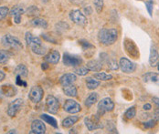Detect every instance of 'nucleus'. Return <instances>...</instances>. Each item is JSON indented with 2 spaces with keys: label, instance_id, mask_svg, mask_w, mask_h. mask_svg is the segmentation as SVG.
<instances>
[{
  "label": "nucleus",
  "instance_id": "obj_1",
  "mask_svg": "<svg viewBox=\"0 0 159 134\" xmlns=\"http://www.w3.org/2000/svg\"><path fill=\"white\" fill-rule=\"evenodd\" d=\"M25 39L28 47L30 48L33 53L37 55L43 56L46 53V48L42 45L41 39L39 37L33 36L30 32H27L25 35Z\"/></svg>",
  "mask_w": 159,
  "mask_h": 134
},
{
  "label": "nucleus",
  "instance_id": "obj_2",
  "mask_svg": "<svg viewBox=\"0 0 159 134\" xmlns=\"http://www.w3.org/2000/svg\"><path fill=\"white\" fill-rule=\"evenodd\" d=\"M118 37V32L115 28H102L99 31L98 38L105 46L112 45Z\"/></svg>",
  "mask_w": 159,
  "mask_h": 134
},
{
  "label": "nucleus",
  "instance_id": "obj_3",
  "mask_svg": "<svg viewBox=\"0 0 159 134\" xmlns=\"http://www.w3.org/2000/svg\"><path fill=\"white\" fill-rule=\"evenodd\" d=\"M2 44L5 47L15 49V50H22L23 49V45L20 42V40L18 38H16V37H13L11 35H5L2 37Z\"/></svg>",
  "mask_w": 159,
  "mask_h": 134
},
{
  "label": "nucleus",
  "instance_id": "obj_4",
  "mask_svg": "<svg viewBox=\"0 0 159 134\" xmlns=\"http://www.w3.org/2000/svg\"><path fill=\"white\" fill-rule=\"evenodd\" d=\"M100 117L101 116L96 114V115H93V117H86L84 119V123L90 132L103 128V124L100 121Z\"/></svg>",
  "mask_w": 159,
  "mask_h": 134
},
{
  "label": "nucleus",
  "instance_id": "obj_5",
  "mask_svg": "<svg viewBox=\"0 0 159 134\" xmlns=\"http://www.w3.org/2000/svg\"><path fill=\"white\" fill-rule=\"evenodd\" d=\"M114 109V103L110 98H104L99 102L98 104V112L97 114L99 116L103 115L105 112H109L113 110Z\"/></svg>",
  "mask_w": 159,
  "mask_h": 134
},
{
  "label": "nucleus",
  "instance_id": "obj_6",
  "mask_svg": "<svg viewBox=\"0 0 159 134\" xmlns=\"http://www.w3.org/2000/svg\"><path fill=\"white\" fill-rule=\"evenodd\" d=\"M70 20L80 27H84L87 25V18L84 16V14H82L81 11H80L79 9H75L70 11Z\"/></svg>",
  "mask_w": 159,
  "mask_h": 134
},
{
  "label": "nucleus",
  "instance_id": "obj_7",
  "mask_svg": "<svg viewBox=\"0 0 159 134\" xmlns=\"http://www.w3.org/2000/svg\"><path fill=\"white\" fill-rule=\"evenodd\" d=\"M46 110L51 114H57L60 110V102L51 95H48L46 98Z\"/></svg>",
  "mask_w": 159,
  "mask_h": 134
},
{
  "label": "nucleus",
  "instance_id": "obj_8",
  "mask_svg": "<svg viewBox=\"0 0 159 134\" xmlns=\"http://www.w3.org/2000/svg\"><path fill=\"white\" fill-rule=\"evenodd\" d=\"M43 94H44V91H43V89L41 87H39V86H33L30 89V90L29 99L33 103H39V101L42 100Z\"/></svg>",
  "mask_w": 159,
  "mask_h": 134
},
{
  "label": "nucleus",
  "instance_id": "obj_9",
  "mask_svg": "<svg viewBox=\"0 0 159 134\" xmlns=\"http://www.w3.org/2000/svg\"><path fill=\"white\" fill-rule=\"evenodd\" d=\"M64 111L70 114H76L81 110V107L77 101L73 100H66L63 105Z\"/></svg>",
  "mask_w": 159,
  "mask_h": 134
},
{
  "label": "nucleus",
  "instance_id": "obj_10",
  "mask_svg": "<svg viewBox=\"0 0 159 134\" xmlns=\"http://www.w3.org/2000/svg\"><path fill=\"white\" fill-rule=\"evenodd\" d=\"M63 63L65 66L68 67H77L82 63V59L80 57L65 53L63 55Z\"/></svg>",
  "mask_w": 159,
  "mask_h": 134
},
{
  "label": "nucleus",
  "instance_id": "obj_11",
  "mask_svg": "<svg viewBox=\"0 0 159 134\" xmlns=\"http://www.w3.org/2000/svg\"><path fill=\"white\" fill-rule=\"evenodd\" d=\"M119 67L125 73H133L136 69V64L132 62L126 58H121L119 62Z\"/></svg>",
  "mask_w": 159,
  "mask_h": 134
},
{
  "label": "nucleus",
  "instance_id": "obj_12",
  "mask_svg": "<svg viewBox=\"0 0 159 134\" xmlns=\"http://www.w3.org/2000/svg\"><path fill=\"white\" fill-rule=\"evenodd\" d=\"M23 105V100L22 99H16L11 103H9L7 113L9 117L13 118L16 115V113L20 110L21 107Z\"/></svg>",
  "mask_w": 159,
  "mask_h": 134
},
{
  "label": "nucleus",
  "instance_id": "obj_13",
  "mask_svg": "<svg viewBox=\"0 0 159 134\" xmlns=\"http://www.w3.org/2000/svg\"><path fill=\"white\" fill-rule=\"evenodd\" d=\"M45 132H46L45 124L39 119H35L31 124V132H30V133L44 134Z\"/></svg>",
  "mask_w": 159,
  "mask_h": 134
},
{
  "label": "nucleus",
  "instance_id": "obj_14",
  "mask_svg": "<svg viewBox=\"0 0 159 134\" xmlns=\"http://www.w3.org/2000/svg\"><path fill=\"white\" fill-rule=\"evenodd\" d=\"M125 48L126 52L130 56H132L134 58H137V57L139 55V52H138V49L136 48V46L134 45V43L133 41L126 39L125 41Z\"/></svg>",
  "mask_w": 159,
  "mask_h": 134
},
{
  "label": "nucleus",
  "instance_id": "obj_15",
  "mask_svg": "<svg viewBox=\"0 0 159 134\" xmlns=\"http://www.w3.org/2000/svg\"><path fill=\"white\" fill-rule=\"evenodd\" d=\"M45 60L46 62H48L49 64H57L59 63L60 59H61V54L58 50H51L50 52H48V54H47L45 56Z\"/></svg>",
  "mask_w": 159,
  "mask_h": 134
},
{
  "label": "nucleus",
  "instance_id": "obj_16",
  "mask_svg": "<svg viewBox=\"0 0 159 134\" xmlns=\"http://www.w3.org/2000/svg\"><path fill=\"white\" fill-rule=\"evenodd\" d=\"M77 78H76V75L73 74V73H67V74H64L61 77L60 79V83L62 87L65 86H68V85H70V84H73L76 81Z\"/></svg>",
  "mask_w": 159,
  "mask_h": 134
},
{
  "label": "nucleus",
  "instance_id": "obj_17",
  "mask_svg": "<svg viewBox=\"0 0 159 134\" xmlns=\"http://www.w3.org/2000/svg\"><path fill=\"white\" fill-rule=\"evenodd\" d=\"M143 80L146 83H153L159 85V73L147 72L143 76Z\"/></svg>",
  "mask_w": 159,
  "mask_h": 134
},
{
  "label": "nucleus",
  "instance_id": "obj_18",
  "mask_svg": "<svg viewBox=\"0 0 159 134\" xmlns=\"http://www.w3.org/2000/svg\"><path fill=\"white\" fill-rule=\"evenodd\" d=\"M25 12V9L22 6H14L10 11V15L14 17V21L16 24H19L21 22V15Z\"/></svg>",
  "mask_w": 159,
  "mask_h": 134
},
{
  "label": "nucleus",
  "instance_id": "obj_19",
  "mask_svg": "<svg viewBox=\"0 0 159 134\" xmlns=\"http://www.w3.org/2000/svg\"><path fill=\"white\" fill-rule=\"evenodd\" d=\"M149 64L153 67H157L159 64V54L156 49H151L150 50V56H149Z\"/></svg>",
  "mask_w": 159,
  "mask_h": 134
},
{
  "label": "nucleus",
  "instance_id": "obj_20",
  "mask_svg": "<svg viewBox=\"0 0 159 134\" xmlns=\"http://www.w3.org/2000/svg\"><path fill=\"white\" fill-rule=\"evenodd\" d=\"M2 89H3V92H4V95L6 97H13L16 94V89L15 86L13 85H3L2 87Z\"/></svg>",
  "mask_w": 159,
  "mask_h": 134
},
{
  "label": "nucleus",
  "instance_id": "obj_21",
  "mask_svg": "<svg viewBox=\"0 0 159 134\" xmlns=\"http://www.w3.org/2000/svg\"><path fill=\"white\" fill-rule=\"evenodd\" d=\"M86 67L92 71H100L102 67V62L99 60H95V59L90 60L89 62H87Z\"/></svg>",
  "mask_w": 159,
  "mask_h": 134
},
{
  "label": "nucleus",
  "instance_id": "obj_22",
  "mask_svg": "<svg viewBox=\"0 0 159 134\" xmlns=\"http://www.w3.org/2000/svg\"><path fill=\"white\" fill-rule=\"evenodd\" d=\"M14 74L16 75V76H20V77H22V78H27L28 75H29V69H28V67H26L25 65L19 64V65H17L16 68H15Z\"/></svg>",
  "mask_w": 159,
  "mask_h": 134
},
{
  "label": "nucleus",
  "instance_id": "obj_23",
  "mask_svg": "<svg viewBox=\"0 0 159 134\" xmlns=\"http://www.w3.org/2000/svg\"><path fill=\"white\" fill-rule=\"evenodd\" d=\"M79 119L80 118L78 116H70V117L65 118L62 121V127L66 129L72 127L79 120Z\"/></svg>",
  "mask_w": 159,
  "mask_h": 134
},
{
  "label": "nucleus",
  "instance_id": "obj_24",
  "mask_svg": "<svg viewBox=\"0 0 159 134\" xmlns=\"http://www.w3.org/2000/svg\"><path fill=\"white\" fill-rule=\"evenodd\" d=\"M63 91L64 93H65V95L68 96V97L74 98V97L77 96V89H76V87H75L74 85H72V84L63 87Z\"/></svg>",
  "mask_w": 159,
  "mask_h": 134
},
{
  "label": "nucleus",
  "instance_id": "obj_25",
  "mask_svg": "<svg viewBox=\"0 0 159 134\" xmlns=\"http://www.w3.org/2000/svg\"><path fill=\"white\" fill-rule=\"evenodd\" d=\"M32 26L36 27V28H48V23L46 20L39 18V17H36L31 21Z\"/></svg>",
  "mask_w": 159,
  "mask_h": 134
},
{
  "label": "nucleus",
  "instance_id": "obj_26",
  "mask_svg": "<svg viewBox=\"0 0 159 134\" xmlns=\"http://www.w3.org/2000/svg\"><path fill=\"white\" fill-rule=\"evenodd\" d=\"M98 101V94L96 92H93L90 94V96L85 101V106L87 108H91L93 105H94Z\"/></svg>",
  "mask_w": 159,
  "mask_h": 134
},
{
  "label": "nucleus",
  "instance_id": "obj_27",
  "mask_svg": "<svg viewBox=\"0 0 159 134\" xmlns=\"http://www.w3.org/2000/svg\"><path fill=\"white\" fill-rule=\"evenodd\" d=\"M100 81L99 80H93L92 77H89L86 79V86H87V89H97L99 86H100Z\"/></svg>",
  "mask_w": 159,
  "mask_h": 134
},
{
  "label": "nucleus",
  "instance_id": "obj_28",
  "mask_svg": "<svg viewBox=\"0 0 159 134\" xmlns=\"http://www.w3.org/2000/svg\"><path fill=\"white\" fill-rule=\"evenodd\" d=\"M40 118H41V119H43L45 122H47L48 123L49 125H51L53 128H55V129H58V123H57V120L54 119L53 117H50V116H48L47 114H41L40 115Z\"/></svg>",
  "mask_w": 159,
  "mask_h": 134
},
{
  "label": "nucleus",
  "instance_id": "obj_29",
  "mask_svg": "<svg viewBox=\"0 0 159 134\" xmlns=\"http://www.w3.org/2000/svg\"><path fill=\"white\" fill-rule=\"evenodd\" d=\"M93 77L98 80H102V81H107V80H111L112 79V76L111 74H106L104 72H98L93 74Z\"/></svg>",
  "mask_w": 159,
  "mask_h": 134
},
{
  "label": "nucleus",
  "instance_id": "obj_30",
  "mask_svg": "<svg viewBox=\"0 0 159 134\" xmlns=\"http://www.w3.org/2000/svg\"><path fill=\"white\" fill-rule=\"evenodd\" d=\"M10 58L9 52L6 50H0V64H6L8 62Z\"/></svg>",
  "mask_w": 159,
  "mask_h": 134
},
{
  "label": "nucleus",
  "instance_id": "obj_31",
  "mask_svg": "<svg viewBox=\"0 0 159 134\" xmlns=\"http://www.w3.org/2000/svg\"><path fill=\"white\" fill-rule=\"evenodd\" d=\"M105 62H107V66L108 67L111 69V70H117L118 68H119V64L117 63V61L115 60V59H112V58H109V57L107 58V59H106V61Z\"/></svg>",
  "mask_w": 159,
  "mask_h": 134
},
{
  "label": "nucleus",
  "instance_id": "obj_32",
  "mask_svg": "<svg viewBox=\"0 0 159 134\" xmlns=\"http://www.w3.org/2000/svg\"><path fill=\"white\" fill-rule=\"evenodd\" d=\"M125 118L128 119H134V116L136 115V109L135 107H131L130 109H128L127 110L125 111Z\"/></svg>",
  "mask_w": 159,
  "mask_h": 134
},
{
  "label": "nucleus",
  "instance_id": "obj_33",
  "mask_svg": "<svg viewBox=\"0 0 159 134\" xmlns=\"http://www.w3.org/2000/svg\"><path fill=\"white\" fill-rule=\"evenodd\" d=\"M74 72L77 74V75H80V76H85L89 73V69L86 67H76L74 69Z\"/></svg>",
  "mask_w": 159,
  "mask_h": 134
},
{
  "label": "nucleus",
  "instance_id": "obj_34",
  "mask_svg": "<svg viewBox=\"0 0 159 134\" xmlns=\"http://www.w3.org/2000/svg\"><path fill=\"white\" fill-rule=\"evenodd\" d=\"M93 4L97 13H101L103 8V0H93Z\"/></svg>",
  "mask_w": 159,
  "mask_h": 134
},
{
  "label": "nucleus",
  "instance_id": "obj_35",
  "mask_svg": "<svg viewBox=\"0 0 159 134\" xmlns=\"http://www.w3.org/2000/svg\"><path fill=\"white\" fill-rule=\"evenodd\" d=\"M9 14V9L7 6H0V20L4 19Z\"/></svg>",
  "mask_w": 159,
  "mask_h": 134
},
{
  "label": "nucleus",
  "instance_id": "obj_36",
  "mask_svg": "<svg viewBox=\"0 0 159 134\" xmlns=\"http://www.w3.org/2000/svg\"><path fill=\"white\" fill-rule=\"evenodd\" d=\"M157 125V120L156 119H150L148 121L143 122V127L145 129H152Z\"/></svg>",
  "mask_w": 159,
  "mask_h": 134
},
{
  "label": "nucleus",
  "instance_id": "obj_37",
  "mask_svg": "<svg viewBox=\"0 0 159 134\" xmlns=\"http://www.w3.org/2000/svg\"><path fill=\"white\" fill-rule=\"evenodd\" d=\"M39 13V10L36 6H30L28 10V14L27 15H30V16H35V15H38Z\"/></svg>",
  "mask_w": 159,
  "mask_h": 134
},
{
  "label": "nucleus",
  "instance_id": "obj_38",
  "mask_svg": "<svg viewBox=\"0 0 159 134\" xmlns=\"http://www.w3.org/2000/svg\"><path fill=\"white\" fill-rule=\"evenodd\" d=\"M145 6H146V9H147V11H148L150 17H152V15H153V3H152L151 1L146 2V3H145Z\"/></svg>",
  "mask_w": 159,
  "mask_h": 134
},
{
  "label": "nucleus",
  "instance_id": "obj_39",
  "mask_svg": "<svg viewBox=\"0 0 159 134\" xmlns=\"http://www.w3.org/2000/svg\"><path fill=\"white\" fill-rule=\"evenodd\" d=\"M70 3H72L73 5H75V6H80V5H82L83 4V2L85 1V0H69Z\"/></svg>",
  "mask_w": 159,
  "mask_h": 134
},
{
  "label": "nucleus",
  "instance_id": "obj_40",
  "mask_svg": "<svg viewBox=\"0 0 159 134\" xmlns=\"http://www.w3.org/2000/svg\"><path fill=\"white\" fill-rule=\"evenodd\" d=\"M20 78H21L20 76H16V84H17L18 86H22V85H23L24 87H26V86H27V83H26V82H23V81L20 80Z\"/></svg>",
  "mask_w": 159,
  "mask_h": 134
},
{
  "label": "nucleus",
  "instance_id": "obj_41",
  "mask_svg": "<svg viewBox=\"0 0 159 134\" xmlns=\"http://www.w3.org/2000/svg\"><path fill=\"white\" fill-rule=\"evenodd\" d=\"M152 101H153V102L155 103V105H156L157 109V110H159V98L154 97V98L152 99Z\"/></svg>",
  "mask_w": 159,
  "mask_h": 134
},
{
  "label": "nucleus",
  "instance_id": "obj_42",
  "mask_svg": "<svg viewBox=\"0 0 159 134\" xmlns=\"http://www.w3.org/2000/svg\"><path fill=\"white\" fill-rule=\"evenodd\" d=\"M152 109V106H151V104H149V103H146V104H144L143 105V110H150Z\"/></svg>",
  "mask_w": 159,
  "mask_h": 134
},
{
  "label": "nucleus",
  "instance_id": "obj_43",
  "mask_svg": "<svg viewBox=\"0 0 159 134\" xmlns=\"http://www.w3.org/2000/svg\"><path fill=\"white\" fill-rule=\"evenodd\" d=\"M5 77H6V74L2 70H0V82H2L5 80Z\"/></svg>",
  "mask_w": 159,
  "mask_h": 134
},
{
  "label": "nucleus",
  "instance_id": "obj_44",
  "mask_svg": "<svg viewBox=\"0 0 159 134\" xmlns=\"http://www.w3.org/2000/svg\"><path fill=\"white\" fill-rule=\"evenodd\" d=\"M48 67H49V66L48 65V63H45V62H44V63L41 64V68L44 69V70H45V69H48Z\"/></svg>",
  "mask_w": 159,
  "mask_h": 134
},
{
  "label": "nucleus",
  "instance_id": "obj_45",
  "mask_svg": "<svg viewBox=\"0 0 159 134\" xmlns=\"http://www.w3.org/2000/svg\"><path fill=\"white\" fill-rule=\"evenodd\" d=\"M4 97H5V95H4L3 89H2V88L0 87V100H2V99H3Z\"/></svg>",
  "mask_w": 159,
  "mask_h": 134
},
{
  "label": "nucleus",
  "instance_id": "obj_46",
  "mask_svg": "<svg viewBox=\"0 0 159 134\" xmlns=\"http://www.w3.org/2000/svg\"><path fill=\"white\" fill-rule=\"evenodd\" d=\"M7 133H16V132L15 131V130H11L10 132H8Z\"/></svg>",
  "mask_w": 159,
  "mask_h": 134
},
{
  "label": "nucleus",
  "instance_id": "obj_47",
  "mask_svg": "<svg viewBox=\"0 0 159 134\" xmlns=\"http://www.w3.org/2000/svg\"><path fill=\"white\" fill-rule=\"evenodd\" d=\"M157 68H158V70H159V64H158V65H157Z\"/></svg>",
  "mask_w": 159,
  "mask_h": 134
}]
</instances>
